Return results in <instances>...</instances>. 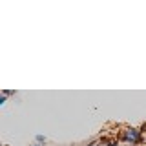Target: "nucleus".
<instances>
[{
  "label": "nucleus",
  "instance_id": "obj_1",
  "mask_svg": "<svg viewBox=\"0 0 146 146\" xmlns=\"http://www.w3.org/2000/svg\"><path fill=\"white\" fill-rule=\"evenodd\" d=\"M122 139L128 141V143H133V144H139L141 143V131L135 130V128H128L122 135Z\"/></svg>",
  "mask_w": 146,
  "mask_h": 146
},
{
  "label": "nucleus",
  "instance_id": "obj_2",
  "mask_svg": "<svg viewBox=\"0 0 146 146\" xmlns=\"http://www.w3.org/2000/svg\"><path fill=\"white\" fill-rule=\"evenodd\" d=\"M36 143H38V144L44 143V144H46V137H44V135H36Z\"/></svg>",
  "mask_w": 146,
  "mask_h": 146
},
{
  "label": "nucleus",
  "instance_id": "obj_3",
  "mask_svg": "<svg viewBox=\"0 0 146 146\" xmlns=\"http://www.w3.org/2000/svg\"><path fill=\"white\" fill-rule=\"evenodd\" d=\"M2 93H4V95H6V97H7V95H15V91H11V90H4Z\"/></svg>",
  "mask_w": 146,
  "mask_h": 146
},
{
  "label": "nucleus",
  "instance_id": "obj_4",
  "mask_svg": "<svg viewBox=\"0 0 146 146\" xmlns=\"http://www.w3.org/2000/svg\"><path fill=\"white\" fill-rule=\"evenodd\" d=\"M33 146H40V144H33Z\"/></svg>",
  "mask_w": 146,
  "mask_h": 146
}]
</instances>
